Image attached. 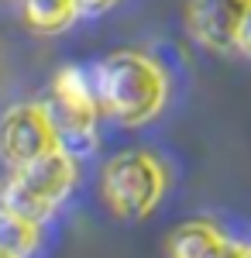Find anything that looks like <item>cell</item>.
I'll list each match as a JSON object with an SVG mask.
<instances>
[{
	"instance_id": "7c38bea8",
	"label": "cell",
	"mask_w": 251,
	"mask_h": 258,
	"mask_svg": "<svg viewBox=\"0 0 251 258\" xmlns=\"http://www.w3.org/2000/svg\"><path fill=\"white\" fill-rule=\"evenodd\" d=\"M114 0H76L79 11H103V7H110Z\"/></svg>"
},
{
	"instance_id": "ba28073f",
	"label": "cell",
	"mask_w": 251,
	"mask_h": 258,
	"mask_svg": "<svg viewBox=\"0 0 251 258\" xmlns=\"http://www.w3.org/2000/svg\"><path fill=\"white\" fill-rule=\"evenodd\" d=\"M220 241L224 238L213 227H207V224H186V227H179L172 234L169 255L172 258H210Z\"/></svg>"
},
{
	"instance_id": "3957f363",
	"label": "cell",
	"mask_w": 251,
	"mask_h": 258,
	"mask_svg": "<svg viewBox=\"0 0 251 258\" xmlns=\"http://www.w3.org/2000/svg\"><path fill=\"white\" fill-rule=\"evenodd\" d=\"M162 189H165L162 165L152 155H145V152H124L103 172L107 203L114 207V214H120L128 220L152 214V207L158 203Z\"/></svg>"
},
{
	"instance_id": "6da1fadb",
	"label": "cell",
	"mask_w": 251,
	"mask_h": 258,
	"mask_svg": "<svg viewBox=\"0 0 251 258\" xmlns=\"http://www.w3.org/2000/svg\"><path fill=\"white\" fill-rule=\"evenodd\" d=\"M97 100L120 124H145L165 103V76L145 55L117 52L97 66Z\"/></svg>"
},
{
	"instance_id": "8992f818",
	"label": "cell",
	"mask_w": 251,
	"mask_h": 258,
	"mask_svg": "<svg viewBox=\"0 0 251 258\" xmlns=\"http://www.w3.org/2000/svg\"><path fill=\"white\" fill-rule=\"evenodd\" d=\"M251 0H190V31L210 48H237Z\"/></svg>"
},
{
	"instance_id": "277c9868",
	"label": "cell",
	"mask_w": 251,
	"mask_h": 258,
	"mask_svg": "<svg viewBox=\"0 0 251 258\" xmlns=\"http://www.w3.org/2000/svg\"><path fill=\"white\" fill-rule=\"evenodd\" d=\"M48 127L55 135L58 152H66L69 159L79 155H90L97 148V110L100 100L93 97H73V93H62L52 90V97L41 103Z\"/></svg>"
},
{
	"instance_id": "8fae6325",
	"label": "cell",
	"mask_w": 251,
	"mask_h": 258,
	"mask_svg": "<svg viewBox=\"0 0 251 258\" xmlns=\"http://www.w3.org/2000/svg\"><path fill=\"white\" fill-rule=\"evenodd\" d=\"M244 251H248V248H237V244H231V241H220L210 258H244Z\"/></svg>"
},
{
	"instance_id": "7a4b0ae2",
	"label": "cell",
	"mask_w": 251,
	"mask_h": 258,
	"mask_svg": "<svg viewBox=\"0 0 251 258\" xmlns=\"http://www.w3.org/2000/svg\"><path fill=\"white\" fill-rule=\"evenodd\" d=\"M73 176H76L73 159L66 152H58V148L35 162H28V165L14 169V179L7 182L4 210L14 214V217L31 220V224H41L62 203V197L69 193Z\"/></svg>"
},
{
	"instance_id": "30bf717a",
	"label": "cell",
	"mask_w": 251,
	"mask_h": 258,
	"mask_svg": "<svg viewBox=\"0 0 251 258\" xmlns=\"http://www.w3.org/2000/svg\"><path fill=\"white\" fill-rule=\"evenodd\" d=\"M237 52H244V55H251V7H248V14H244V24H241V35H237Z\"/></svg>"
},
{
	"instance_id": "5bb4252c",
	"label": "cell",
	"mask_w": 251,
	"mask_h": 258,
	"mask_svg": "<svg viewBox=\"0 0 251 258\" xmlns=\"http://www.w3.org/2000/svg\"><path fill=\"white\" fill-rule=\"evenodd\" d=\"M0 258H7V255H0Z\"/></svg>"
},
{
	"instance_id": "4fadbf2b",
	"label": "cell",
	"mask_w": 251,
	"mask_h": 258,
	"mask_svg": "<svg viewBox=\"0 0 251 258\" xmlns=\"http://www.w3.org/2000/svg\"><path fill=\"white\" fill-rule=\"evenodd\" d=\"M244 258H251V248H248V251H244Z\"/></svg>"
},
{
	"instance_id": "9c48e42d",
	"label": "cell",
	"mask_w": 251,
	"mask_h": 258,
	"mask_svg": "<svg viewBox=\"0 0 251 258\" xmlns=\"http://www.w3.org/2000/svg\"><path fill=\"white\" fill-rule=\"evenodd\" d=\"M76 0H24L28 24L38 31H62L76 18Z\"/></svg>"
},
{
	"instance_id": "5b68a950",
	"label": "cell",
	"mask_w": 251,
	"mask_h": 258,
	"mask_svg": "<svg viewBox=\"0 0 251 258\" xmlns=\"http://www.w3.org/2000/svg\"><path fill=\"white\" fill-rule=\"evenodd\" d=\"M55 135L48 127V117L41 107H14L0 120V155L14 169L55 152Z\"/></svg>"
},
{
	"instance_id": "52a82bcc",
	"label": "cell",
	"mask_w": 251,
	"mask_h": 258,
	"mask_svg": "<svg viewBox=\"0 0 251 258\" xmlns=\"http://www.w3.org/2000/svg\"><path fill=\"white\" fill-rule=\"evenodd\" d=\"M35 244H38V224L0 210V255L28 258L35 251Z\"/></svg>"
}]
</instances>
